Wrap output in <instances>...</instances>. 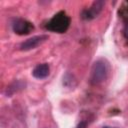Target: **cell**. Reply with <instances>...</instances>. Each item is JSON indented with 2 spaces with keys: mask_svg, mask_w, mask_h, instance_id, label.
I'll list each match as a JSON object with an SVG mask.
<instances>
[{
  "mask_svg": "<svg viewBox=\"0 0 128 128\" xmlns=\"http://www.w3.org/2000/svg\"><path fill=\"white\" fill-rule=\"evenodd\" d=\"M71 24V18L65 11H59L45 24L46 30L54 33H65Z\"/></svg>",
  "mask_w": 128,
  "mask_h": 128,
  "instance_id": "cell-1",
  "label": "cell"
},
{
  "mask_svg": "<svg viewBox=\"0 0 128 128\" xmlns=\"http://www.w3.org/2000/svg\"><path fill=\"white\" fill-rule=\"evenodd\" d=\"M108 74H109V64L104 59H98L92 65L89 76V83L93 86L100 85L107 79Z\"/></svg>",
  "mask_w": 128,
  "mask_h": 128,
  "instance_id": "cell-2",
  "label": "cell"
},
{
  "mask_svg": "<svg viewBox=\"0 0 128 128\" xmlns=\"http://www.w3.org/2000/svg\"><path fill=\"white\" fill-rule=\"evenodd\" d=\"M12 30L17 35H28L34 30V25L32 22L23 18H14L11 23Z\"/></svg>",
  "mask_w": 128,
  "mask_h": 128,
  "instance_id": "cell-3",
  "label": "cell"
},
{
  "mask_svg": "<svg viewBox=\"0 0 128 128\" xmlns=\"http://www.w3.org/2000/svg\"><path fill=\"white\" fill-rule=\"evenodd\" d=\"M105 6V1H102V0H98V1H94L88 8L86 9H83L81 11V18L85 21H90V20H93L95 19L103 10Z\"/></svg>",
  "mask_w": 128,
  "mask_h": 128,
  "instance_id": "cell-4",
  "label": "cell"
},
{
  "mask_svg": "<svg viewBox=\"0 0 128 128\" xmlns=\"http://www.w3.org/2000/svg\"><path fill=\"white\" fill-rule=\"evenodd\" d=\"M48 38H49V36L45 35V34L32 36V37L26 39L25 41H23L20 44L19 49L22 50V51H28V50H31V49H35L36 47H38L39 45L44 43L46 40H48Z\"/></svg>",
  "mask_w": 128,
  "mask_h": 128,
  "instance_id": "cell-5",
  "label": "cell"
},
{
  "mask_svg": "<svg viewBox=\"0 0 128 128\" xmlns=\"http://www.w3.org/2000/svg\"><path fill=\"white\" fill-rule=\"evenodd\" d=\"M50 73V66L48 63H40L34 67L32 70V75L36 79H45L49 76Z\"/></svg>",
  "mask_w": 128,
  "mask_h": 128,
  "instance_id": "cell-6",
  "label": "cell"
},
{
  "mask_svg": "<svg viewBox=\"0 0 128 128\" xmlns=\"http://www.w3.org/2000/svg\"><path fill=\"white\" fill-rule=\"evenodd\" d=\"M25 82L21 81V80H15L13 83H11L7 89H6V95L7 96H11L12 94L18 92L19 90H22L23 88H25Z\"/></svg>",
  "mask_w": 128,
  "mask_h": 128,
  "instance_id": "cell-7",
  "label": "cell"
},
{
  "mask_svg": "<svg viewBox=\"0 0 128 128\" xmlns=\"http://www.w3.org/2000/svg\"><path fill=\"white\" fill-rule=\"evenodd\" d=\"M118 15L123 21L124 25H128V1L123 2L122 5L119 7Z\"/></svg>",
  "mask_w": 128,
  "mask_h": 128,
  "instance_id": "cell-8",
  "label": "cell"
},
{
  "mask_svg": "<svg viewBox=\"0 0 128 128\" xmlns=\"http://www.w3.org/2000/svg\"><path fill=\"white\" fill-rule=\"evenodd\" d=\"M88 124H89V122H87L86 120H82V121H80V123L76 126V128H86Z\"/></svg>",
  "mask_w": 128,
  "mask_h": 128,
  "instance_id": "cell-9",
  "label": "cell"
},
{
  "mask_svg": "<svg viewBox=\"0 0 128 128\" xmlns=\"http://www.w3.org/2000/svg\"><path fill=\"white\" fill-rule=\"evenodd\" d=\"M123 36L128 40V25H124V28H123Z\"/></svg>",
  "mask_w": 128,
  "mask_h": 128,
  "instance_id": "cell-10",
  "label": "cell"
},
{
  "mask_svg": "<svg viewBox=\"0 0 128 128\" xmlns=\"http://www.w3.org/2000/svg\"><path fill=\"white\" fill-rule=\"evenodd\" d=\"M102 128H118V127H111V126H103Z\"/></svg>",
  "mask_w": 128,
  "mask_h": 128,
  "instance_id": "cell-11",
  "label": "cell"
}]
</instances>
